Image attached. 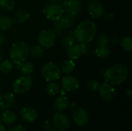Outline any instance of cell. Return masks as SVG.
<instances>
[{
	"instance_id": "1",
	"label": "cell",
	"mask_w": 132,
	"mask_h": 131,
	"mask_svg": "<svg viewBox=\"0 0 132 131\" xmlns=\"http://www.w3.org/2000/svg\"><path fill=\"white\" fill-rule=\"evenodd\" d=\"M97 32L96 23L91 20H85L78 24L73 32V36L78 42L89 43L94 39Z\"/></svg>"
},
{
	"instance_id": "2",
	"label": "cell",
	"mask_w": 132,
	"mask_h": 131,
	"mask_svg": "<svg viewBox=\"0 0 132 131\" xmlns=\"http://www.w3.org/2000/svg\"><path fill=\"white\" fill-rule=\"evenodd\" d=\"M128 75V70L125 65L117 63L109 67L104 73L105 82L112 85L118 86L124 83Z\"/></svg>"
},
{
	"instance_id": "3",
	"label": "cell",
	"mask_w": 132,
	"mask_h": 131,
	"mask_svg": "<svg viewBox=\"0 0 132 131\" xmlns=\"http://www.w3.org/2000/svg\"><path fill=\"white\" fill-rule=\"evenodd\" d=\"M29 54V46L23 41L14 42L9 49V56L10 60L15 65L26 60Z\"/></svg>"
},
{
	"instance_id": "4",
	"label": "cell",
	"mask_w": 132,
	"mask_h": 131,
	"mask_svg": "<svg viewBox=\"0 0 132 131\" xmlns=\"http://www.w3.org/2000/svg\"><path fill=\"white\" fill-rule=\"evenodd\" d=\"M60 68L55 63L49 62L44 64L41 68V75L47 82L58 80L61 76Z\"/></svg>"
},
{
	"instance_id": "5",
	"label": "cell",
	"mask_w": 132,
	"mask_h": 131,
	"mask_svg": "<svg viewBox=\"0 0 132 131\" xmlns=\"http://www.w3.org/2000/svg\"><path fill=\"white\" fill-rule=\"evenodd\" d=\"M56 41V34L50 29H43L38 36V42L44 49H50L54 46Z\"/></svg>"
},
{
	"instance_id": "6",
	"label": "cell",
	"mask_w": 132,
	"mask_h": 131,
	"mask_svg": "<svg viewBox=\"0 0 132 131\" xmlns=\"http://www.w3.org/2000/svg\"><path fill=\"white\" fill-rule=\"evenodd\" d=\"M32 86V80L29 76H23L16 79L12 84V90L15 93L22 94L28 92Z\"/></svg>"
},
{
	"instance_id": "7",
	"label": "cell",
	"mask_w": 132,
	"mask_h": 131,
	"mask_svg": "<svg viewBox=\"0 0 132 131\" xmlns=\"http://www.w3.org/2000/svg\"><path fill=\"white\" fill-rule=\"evenodd\" d=\"M45 16L53 22L58 21L63 15L64 12L61 5L57 3H50L46 6L43 10Z\"/></svg>"
},
{
	"instance_id": "8",
	"label": "cell",
	"mask_w": 132,
	"mask_h": 131,
	"mask_svg": "<svg viewBox=\"0 0 132 131\" xmlns=\"http://www.w3.org/2000/svg\"><path fill=\"white\" fill-rule=\"evenodd\" d=\"M62 8L65 14L75 17L81 12L82 5L80 0H63Z\"/></svg>"
},
{
	"instance_id": "9",
	"label": "cell",
	"mask_w": 132,
	"mask_h": 131,
	"mask_svg": "<svg viewBox=\"0 0 132 131\" xmlns=\"http://www.w3.org/2000/svg\"><path fill=\"white\" fill-rule=\"evenodd\" d=\"M53 124L58 131H66L70 127V120L68 117L61 112H57L53 115Z\"/></svg>"
},
{
	"instance_id": "10",
	"label": "cell",
	"mask_w": 132,
	"mask_h": 131,
	"mask_svg": "<svg viewBox=\"0 0 132 131\" xmlns=\"http://www.w3.org/2000/svg\"><path fill=\"white\" fill-rule=\"evenodd\" d=\"M80 83L77 77L73 76H64L61 80V87L64 92H72L79 88Z\"/></svg>"
},
{
	"instance_id": "11",
	"label": "cell",
	"mask_w": 132,
	"mask_h": 131,
	"mask_svg": "<svg viewBox=\"0 0 132 131\" xmlns=\"http://www.w3.org/2000/svg\"><path fill=\"white\" fill-rule=\"evenodd\" d=\"M88 12L90 15L94 19H99L104 16V7L97 0H92L88 5Z\"/></svg>"
},
{
	"instance_id": "12",
	"label": "cell",
	"mask_w": 132,
	"mask_h": 131,
	"mask_svg": "<svg viewBox=\"0 0 132 131\" xmlns=\"http://www.w3.org/2000/svg\"><path fill=\"white\" fill-rule=\"evenodd\" d=\"M98 91H99V94L101 97L106 101H111L114 98L115 89L113 87L112 85L106 82L101 84V86Z\"/></svg>"
},
{
	"instance_id": "13",
	"label": "cell",
	"mask_w": 132,
	"mask_h": 131,
	"mask_svg": "<svg viewBox=\"0 0 132 131\" xmlns=\"http://www.w3.org/2000/svg\"><path fill=\"white\" fill-rule=\"evenodd\" d=\"M74 123L78 126H85L89 121V115L87 111L84 108H77L73 114Z\"/></svg>"
},
{
	"instance_id": "14",
	"label": "cell",
	"mask_w": 132,
	"mask_h": 131,
	"mask_svg": "<svg viewBox=\"0 0 132 131\" xmlns=\"http://www.w3.org/2000/svg\"><path fill=\"white\" fill-rule=\"evenodd\" d=\"M15 102V95L11 92H6L2 95H0V109L1 110H8Z\"/></svg>"
},
{
	"instance_id": "15",
	"label": "cell",
	"mask_w": 132,
	"mask_h": 131,
	"mask_svg": "<svg viewBox=\"0 0 132 131\" xmlns=\"http://www.w3.org/2000/svg\"><path fill=\"white\" fill-rule=\"evenodd\" d=\"M19 114L21 118L28 123H31L33 122L36 117H37V112L36 110L30 107H23L22 109H21V110L19 111Z\"/></svg>"
},
{
	"instance_id": "16",
	"label": "cell",
	"mask_w": 132,
	"mask_h": 131,
	"mask_svg": "<svg viewBox=\"0 0 132 131\" xmlns=\"http://www.w3.org/2000/svg\"><path fill=\"white\" fill-rule=\"evenodd\" d=\"M70 106V100L65 96H60L54 102V108L58 112L66 110Z\"/></svg>"
},
{
	"instance_id": "17",
	"label": "cell",
	"mask_w": 132,
	"mask_h": 131,
	"mask_svg": "<svg viewBox=\"0 0 132 131\" xmlns=\"http://www.w3.org/2000/svg\"><path fill=\"white\" fill-rule=\"evenodd\" d=\"M16 69L19 71L24 76L31 75L34 71V66L30 62L24 61L19 64H17L15 66Z\"/></svg>"
},
{
	"instance_id": "18",
	"label": "cell",
	"mask_w": 132,
	"mask_h": 131,
	"mask_svg": "<svg viewBox=\"0 0 132 131\" xmlns=\"http://www.w3.org/2000/svg\"><path fill=\"white\" fill-rule=\"evenodd\" d=\"M30 17L29 12L25 8L18 9L14 15V21L18 24L25 23Z\"/></svg>"
},
{
	"instance_id": "19",
	"label": "cell",
	"mask_w": 132,
	"mask_h": 131,
	"mask_svg": "<svg viewBox=\"0 0 132 131\" xmlns=\"http://www.w3.org/2000/svg\"><path fill=\"white\" fill-rule=\"evenodd\" d=\"M67 56H68L70 59L76 60V59H79V57L82 55L80 43H78V44L76 43L73 46L67 48Z\"/></svg>"
},
{
	"instance_id": "20",
	"label": "cell",
	"mask_w": 132,
	"mask_h": 131,
	"mask_svg": "<svg viewBox=\"0 0 132 131\" xmlns=\"http://www.w3.org/2000/svg\"><path fill=\"white\" fill-rule=\"evenodd\" d=\"M14 19L9 15L0 16V31H7L14 25Z\"/></svg>"
},
{
	"instance_id": "21",
	"label": "cell",
	"mask_w": 132,
	"mask_h": 131,
	"mask_svg": "<svg viewBox=\"0 0 132 131\" xmlns=\"http://www.w3.org/2000/svg\"><path fill=\"white\" fill-rule=\"evenodd\" d=\"M111 52L108 45H97L95 49V54L97 57L105 59L110 56Z\"/></svg>"
},
{
	"instance_id": "22",
	"label": "cell",
	"mask_w": 132,
	"mask_h": 131,
	"mask_svg": "<svg viewBox=\"0 0 132 131\" xmlns=\"http://www.w3.org/2000/svg\"><path fill=\"white\" fill-rule=\"evenodd\" d=\"M58 22H60V24L61 25L63 29L64 30H66L73 26V25L74 23V17L70 15L65 14L64 15H63L60 18V20H58Z\"/></svg>"
},
{
	"instance_id": "23",
	"label": "cell",
	"mask_w": 132,
	"mask_h": 131,
	"mask_svg": "<svg viewBox=\"0 0 132 131\" xmlns=\"http://www.w3.org/2000/svg\"><path fill=\"white\" fill-rule=\"evenodd\" d=\"M17 116L15 112L12 110H6L2 113L1 116L2 121L5 124H12L16 120Z\"/></svg>"
},
{
	"instance_id": "24",
	"label": "cell",
	"mask_w": 132,
	"mask_h": 131,
	"mask_svg": "<svg viewBox=\"0 0 132 131\" xmlns=\"http://www.w3.org/2000/svg\"><path fill=\"white\" fill-rule=\"evenodd\" d=\"M75 67H76V64L74 63V60L69 59L63 62L60 70H61V73L64 74H70L74 70Z\"/></svg>"
},
{
	"instance_id": "25",
	"label": "cell",
	"mask_w": 132,
	"mask_h": 131,
	"mask_svg": "<svg viewBox=\"0 0 132 131\" xmlns=\"http://www.w3.org/2000/svg\"><path fill=\"white\" fill-rule=\"evenodd\" d=\"M45 53V49L40 45H36L29 49V54L35 59L41 58Z\"/></svg>"
},
{
	"instance_id": "26",
	"label": "cell",
	"mask_w": 132,
	"mask_h": 131,
	"mask_svg": "<svg viewBox=\"0 0 132 131\" xmlns=\"http://www.w3.org/2000/svg\"><path fill=\"white\" fill-rule=\"evenodd\" d=\"M46 92L50 95V96H55L60 92V85L53 81V82H49V83L46 86Z\"/></svg>"
},
{
	"instance_id": "27",
	"label": "cell",
	"mask_w": 132,
	"mask_h": 131,
	"mask_svg": "<svg viewBox=\"0 0 132 131\" xmlns=\"http://www.w3.org/2000/svg\"><path fill=\"white\" fill-rule=\"evenodd\" d=\"M14 68V63L10 59L2 60L0 63V71L2 73H9Z\"/></svg>"
},
{
	"instance_id": "28",
	"label": "cell",
	"mask_w": 132,
	"mask_h": 131,
	"mask_svg": "<svg viewBox=\"0 0 132 131\" xmlns=\"http://www.w3.org/2000/svg\"><path fill=\"white\" fill-rule=\"evenodd\" d=\"M15 5V0H0V8L4 12H11Z\"/></svg>"
},
{
	"instance_id": "29",
	"label": "cell",
	"mask_w": 132,
	"mask_h": 131,
	"mask_svg": "<svg viewBox=\"0 0 132 131\" xmlns=\"http://www.w3.org/2000/svg\"><path fill=\"white\" fill-rule=\"evenodd\" d=\"M121 46L122 49L128 52L131 53L132 51V39L131 36H124L121 40Z\"/></svg>"
},
{
	"instance_id": "30",
	"label": "cell",
	"mask_w": 132,
	"mask_h": 131,
	"mask_svg": "<svg viewBox=\"0 0 132 131\" xmlns=\"http://www.w3.org/2000/svg\"><path fill=\"white\" fill-rule=\"evenodd\" d=\"M76 43H77V40L75 37L73 36V35H70V34L66 35L62 40V45L66 49L73 46Z\"/></svg>"
},
{
	"instance_id": "31",
	"label": "cell",
	"mask_w": 132,
	"mask_h": 131,
	"mask_svg": "<svg viewBox=\"0 0 132 131\" xmlns=\"http://www.w3.org/2000/svg\"><path fill=\"white\" fill-rule=\"evenodd\" d=\"M101 83L97 80H90L87 83V87L91 91H97L101 86Z\"/></svg>"
},
{
	"instance_id": "32",
	"label": "cell",
	"mask_w": 132,
	"mask_h": 131,
	"mask_svg": "<svg viewBox=\"0 0 132 131\" xmlns=\"http://www.w3.org/2000/svg\"><path fill=\"white\" fill-rule=\"evenodd\" d=\"M96 42L97 45H108L109 42L108 36L105 34H101L97 36Z\"/></svg>"
},
{
	"instance_id": "33",
	"label": "cell",
	"mask_w": 132,
	"mask_h": 131,
	"mask_svg": "<svg viewBox=\"0 0 132 131\" xmlns=\"http://www.w3.org/2000/svg\"><path fill=\"white\" fill-rule=\"evenodd\" d=\"M53 31H54V32L56 34H61L64 31V29H63V27L61 26V25L60 24V22L58 21H56L55 23H54Z\"/></svg>"
},
{
	"instance_id": "34",
	"label": "cell",
	"mask_w": 132,
	"mask_h": 131,
	"mask_svg": "<svg viewBox=\"0 0 132 131\" xmlns=\"http://www.w3.org/2000/svg\"><path fill=\"white\" fill-rule=\"evenodd\" d=\"M80 46V49H81V52L82 54H87L90 52V46L87 43H83V42H79Z\"/></svg>"
},
{
	"instance_id": "35",
	"label": "cell",
	"mask_w": 132,
	"mask_h": 131,
	"mask_svg": "<svg viewBox=\"0 0 132 131\" xmlns=\"http://www.w3.org/2000/svg\"><path fill=\"white\" fill-rule=\"evenodd\" d=\"M9 131H27V129L26 126L22 124H18L13 126L11 129H9Z\"/></svg>"
},
{
	"instance_id": "36",
	"label": "cell",
	"mask_w": 132,
	"mask_h": 131,
	"mask_svg": "<svg viewBox=\"0 0 132 131\" xmlns=\"http://www.w3.org/2000/svg\"><path fill=\"white\" fill-rule=\"evenodd\" d=\"M50 127H51V124H50V121L46 120V121H45L43 123V129L44 130H50Z\"/></svg>"
},
{
	"instance_id": "37",
	"label": "cell",
	"mask_w": 132,
	"mask_h": 131,
	"mask_svg": "<svg viewBox=\"0 0 132 131\" xmlns=\"http://www.w3.org/2000/svg\"><path fill=\"white\" fill-rule=\"evenodd\" d=\"M104 19L106 20V21H111L112 19H113V15L111 13V12H108V13H104Z\"/></svg>"
},
{
	"instance_id": "38",
	"label": "cell",
	"mask_w": 132,
	"mask_h": 131,
	"mask_svg": "<svg viewBox=\"0 0 132 131\" xmlns=\"http://www.w3.org/2000/svg\"><path fill=\"white\" fill-rule=\"evenodd\" d=\"M5 42V36H4L2 32H0V47H1V46H2L4 45Z\"/></svg>"
},
{
	"instance_id": "39",
	"label": "cell",
	"mask_w": 132,
	"mask_h": 131,
	"mask_svg": "<svg viewBox=\"0 0 132 131\" xmlns=\"http://www.w3.org/2000/svg\"><path fill=\"white\" fill-rule=\"evenodd\" d=\"M126 95L128 96V97H131V95H132V91H131V89H128L127 91H126Z\"/></svg>"
},
{
	"instance_id": "40",
	"label": "cell",
	"mask_w": 132,
	"mask_h": 131,
	"mask_svg": "<svg viewBox=\"0 0 132 131\" xmlns=\"http://www.w3.org/2000/svg\"><path fill=\"white\" fill-rule=\"evenodd\" d=\"M0 131H5V126L2 124V123L0 122Z\"/></svg>"
},
{
	"instance_id": "41",
	"label": "cell",
	"mask_w": 132,
	"mask_h": 131,
	"mask_svg": "<svg viewBox=\"0 0 132 131\" xmlns=\"http://www.w3.org/2000/svg\"><path fill=\"white\" fill-rule=\"evenodd\" d=\"M2 57H3V53H2V51L1 49H0V63H1L2 60Z\"/></svg>"
},
{
	"instance_id": "42",
	"label": "cell",
	"mask_w": 132,
	"mask_h": 131,
	"mask_svg": "<svg viewBox=\"0 0 132 131\" xmlns=\"http://www.w3.org/2000/svg\"><path fill=\"white\" fill-rule=\"evenodd\" d=\"M111 41H112L113 44H115V45L117 44V39H116V38H113Z\"/></svg>"
},
{
	"instance_id": "43",
	"label": "cell",
	"mask_w": 132,
	"mask_h": 131,
	"mask_svg": "<svg viewBox=\"0 0 132 131\" xmlns=\"http://www.w3.org/2000/svg\"><path fill=\"white\" fill-rule=\"evenodd\" d=\"M0 95H1V88H0Z\"/></svg>"
},
{
	"instance_id": "44",
	"label": "cell",
	"mask_w": 132,
	"mask_h": 131,
	"mask_svg": "<svg viewBox=\"0 0 132 131\" xmlns=\"http://www.w3.org/2000/svg\"><path fill=\"white\" fill-rule=\"evenodd\" d=\"M58 1H63V0H58Z\"/></svg>"
}]
</instances>
